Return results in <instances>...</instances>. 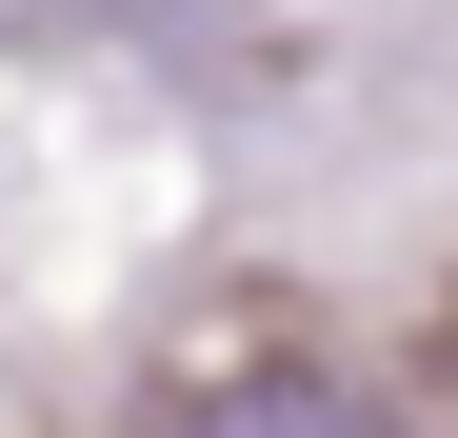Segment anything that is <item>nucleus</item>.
<instances>
[{
	"mask_svg": "<svg viewBox=\"0 0 458 438\" xmlns=\"http://www.w3.org/2000/svg\"><path fill=\"white\" fill-rule=\"evenodd\" d=\"M160 438H399V418H378L359 379H299V358H279V379H219V399H180Z\"/></svg>",
	"mask_w": 458,
	"mask_h": 438,
	"instance_id": "obj_1",
	"label": "nucleus"
}]
</instances>
